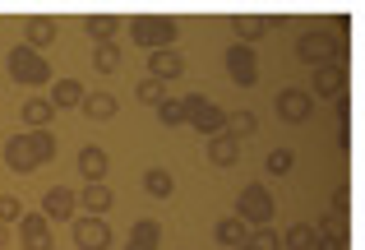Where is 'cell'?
Listing matches in <instances>:
<instances>
[{
    "label": "cell",
    "instance_id": "obj_1",
    "mask_svg": "<svg viewBox=\"0 0 365 250\" xmlns=\"http://www.w3.org/2000/svg\"><path fill=\"white\" fill-rule=\"evenodd\" d=\"M56 158V134L51 130H33V134H14V139L5 144V162H9V171H37L42 162H51Z\"/></svg>",
    "mask_w": 365,
    "mask_h": 250
},
{
    "label": "cell",
    "instance_id": "obj_2",
    "mask_svg": "<svg viewBox=\"0 0 365 250\" xmlns=\"http://www.w3.org/2000/svg\"><path fill=\"white\" fill-rule=\"evenodd\" d=\"M130 37L139 46H148V51H162V46H176L180 24H176V19H167V14H143V19H134V24H130Z\"/></svg>",
    "mask_w": 365,
    "mask_h": 250
},
{
    "label": "cell",
    "instance_id": "obj_3",
    "mask_svg": "<svg viewBox=\"0 0 365 250\" xmlns=\"http://www.w3.org/2000/svg\"><path fill=\"white\" fill-rule=\"evenodd\" d=\"M180 107H185V125H195L199 134H222V125H227V111L217 107V102H208L204 93H190V98H180Z\"/></svg>",
    "mask_w": 365,
    "mask_h": 250
},
{
    "label": "cell",
    "instance_id": "obj_4",
    "mask_svg": "<svg viewBox=\"0 0 365 250\" xmlns=\"http://www.w3.org/2000/svg\"><path fill=\"white\" fill-rule=\"evenodd\" d=\"M296 56H301L310 70H319V65H338V42H333L329 28H310V33L296 37Z\"/></svg>",
    "mask_w": 365,
    "mask_h": 250
},
{
    "label": "cell",
    "instance_id": "obj_5",
    "mask_svg": "<svg viewBox=\"0 0 365 250\" xmlns=\"http://www.w3.org/2000/svg\"><path fill=\"white\" fill-rule=\"evenodd\" d=\"M5 65H9V74H14V84H28V89L51 79V65H46L33 46H14V51L5 56Z\"/></svg>",
    "mask_w": 365,
    "mask_h": 250
},
{
    "label": "cell",
    "instance_id": "obj_6",
    "mask_svg": "<svg viewBox=\"0 0 365 250\" xmlns=\"http://www.w3.org/2000/svg\"><path fill=\"white\" fill-rule=\"evenodd\" d=\"M277 214V204H273V195H268V186H245L241 190V199H236V218H241V223H255V227H264L268 218Z\"/></svg>",
    "mask_w": 365,
    "mask_h": 250
},
{
    "label": "cell",
    "instance_id": "obj_7",
    "mask_svg": "<svg viewBox=\"0 0 365 250\" xmlns=\"http://www.w3.org/2000/svg\"><path fill=\"white\" fill-rule=\"evenodd\" d=\"M74 246L79 250H107L111 246V227H107V218H74Z\"/></svg>",
    "mask_w": 365,
    "mask_h": 250
},
{
    "label": "cell",
    "instance_id": "obj_8",
    "mask_svg": "<svg viewBox=\"0 0 365 250\" xmlns=\"http://www.w3.org/2000/svg\"><path fill=\"white\" fill-rule=\"evenodd\" d=\"M227 74H232V84H241V89H250V84L259 79V61L250 46H227Z\"/></svg>",
    "mask_w": 365,
    "mask_h": 250
},
{
    "label": "cell",
    "instance_id": "obj_9",
    "mask_svg": "<svg viewBox=\"0 0 365 250\" xmlns=\"http://www.w3.org/2000/svg\"><path fill=\"white\" fill-rule=\"evenodd\" d=\"M310 111H314V98L305 89H282V93H277V116H282V121L301 125V121H310Z\"/></svg>",
    "mask_w": 365,
    "mask_h": 250
},
{
    "label": "cell",
    "instance_id": "obj_10",
    "mask_svg": "<svg viewBox=\"0 0 365 250\" xmlns=\"http://www.w3.org/2000/svg\"><path fill=\"white\" fill-rule=\"evenodd\" d=\"M74 204H79L88 218H102L111 204H116V195H111L107 181H88V186H83V195H74Z\"/></svg>",
    "mask_w": 365,
    "mask_h": 250
},
{
    "label": "cell",
    "instance_id": "obj_11",
    "mask_svg": "<svg viewBox=\"0 0 365 250\" xmlns=\"http://www.w3.org/2000/svg\"><path fill=\"white\" fill-rule=\"evenodd\" d=\"M19 241H24V250H46L51 246V223L42 214H24L19 218Z\"/></svg>",
    "mask_w": 365,
    "mask_h": 250
},
{
    "label": "cell",
    "instance_id": "obj_12",
    "mask_svg": "<svg viewBox=\"0 0 365 250\" xmlns=\"http://www.w3.org/2000/svg\"><path fill=\"white\" fill-rule=\"evenodd\" d=\"M74 209H79V204H74V190H65V186H56V190L42 195V218H46V223H51V218L65 223V218H74Z\"/></svg>",
    "mask_w": 365,
    "mask_h": 250
},
{
    "label": "cell",
    "instance_id": "obj_13",
    "mask_svg": "<svg viewBox=\"0 0 365 250\" xmlns=\"http://www.w3.org/2000/svg\"><path fill=\"white\" fill-rule=\"evenodd\" d=\"M56 33H61V24L56 19H46V14H33V19H24V46H51L56 42Z\"/></svg>",
    "mask_w": 365,
    "mask_h": 250
},
{
    "label": "cell",
    "instance_id": "obj_14",
    "mask_svg": "<svg viewBox=\"0 0 365 250\" xmlns=\"http://www.w3.org/2000/svg\"><path fill=\"white\" fill-rule=\"evenodd\" d=\"M314 250H347V223L338 214H329L314 227Z\"/></svg>",
    "mask_w": 365,
    "mask_h": 250
},
{
    "label": "cell",
    "instance_id": "obj_15",
    "mask_svg": "<svg viewBox=\"0 0 365 250\" xmlns=\"http://www.w3.org/2000/svg\"><path fill=\"white\" fill-rule=\"evenodd\" d=\"M148 70H153V79H180L185 74V56L176 51V46H162V51H153V61H148Z\"/></svg>",
    "mask_w": 365,
    "mask_h": 250
},
{
    "label": "cell",
    "instance_id": "obj_16",
    "mask_svg": "<svg viewBox=\"0 0 365 250\" xmlns=\"http://www.w3.org/2000/svg\"><path fill=\"white\" fill-rule=\"evenodd\" d=\"M347 89V65H319L314 70V93L319 98H342Z\"/></svg>",
    "mask_w": 365,
    "mask_h": 250
},
{
    "label": "cell",
    "instance_id": "obj_17",
    "mask_svg": "<svg viewBox=\"0 0 365 250\" xmlns=\"http://www.w3.org/2000/svg\"><path fill=\"white\" fill-rule=\"evenodd\" d=\"M208 162H213V167H232V162H241V144L232 139V134H213V139H208Z\"/></svg>",
    "mask_w": 365,
    "mask_h": 250
},
{
    "label": "cell",
    "instance_id": "obj_18",
    "mask_svg": "<svg viewBox=\"0 0 365 250\" xmlns=\"http://www.w3.org/2000/svg\"><path fill=\"white\" fill-rule=\"evenodd\" d=\"M268 28H273V24H268L264 14H241V19H232V33H236V42H241V46L259 42V37H264Z\"/></svg>",
    "mask_w": 365,
    "mask_h": 250
},
{
    "label": "cell",
    "instance_id": "obj_19",
    "mask_svg": "<svg viewBox=\"0 0 365 250\" xmlns=\"http://www.w3.org/2000/svg\"><path fill=\"white\" fill-rule=\"evenodd\" d=\"M83 111H88V121H111L120 111V102L111 98V93H83V102H79Z\"/></svg>",
    "mask_w": 365,
    "mask_h": 250
},
{
    "label": "cell",
    "instance_id": "obj_20",
    "mask_svg": "<svg viewBox=\"0 0 365 250\" xmlns=\"http://www.w3.org/2000/svg\"><path fill=\"white\" fill-rule=\"evenodd\" d=\"M213 236H217V241H222V246H245L250 241V223H241V218H222V223H217L213 227Z\"/></svg>",
    "mask_w": 365,
    "mask_h": 250
},
{
    "label": "cell",
    "instance_id": "obj_21",
    "mask_svg": "<svg viewBox=\"0 0 365 250\" xmlns=\"http://www.w3.org/2000/svg\"><path fill=\"white\" fill-rule=\"evenodd\" d=\"M46 102H51L56 111H61V107H79V102H83V84L79 79H56V93Z\"/></svg>",
    "mask_w": 365,
    "mask_h": 250
},
{
    "label": "cell",
    "instance_id": "obj_22",
    "mask_svg": "<svg viewBox=\"0 0 365 250\" xmlns=\"http://www.w3.org/2000/svg\"><path fill=\"white\" fill-rule=\"evenodd\" d=\"M19 111H24V121L33 125V130H46V125H51V116H56V107H51L46 98H28Z\"/></svg>",
    "mask_w": 365,
    "mask_h": 250
},
{
    "label": "cell",
    "instance_id": "obj_23",
    "mask_svg": "<svg viewBox=\"0 0 365 250\" xmlns=\"http://www.w3.org/2000/svg\"><path fill=\"white\" fill-rule=\"evenodd\" d=\"M107 167H111V162H107V153H102V149H83L79 153V176L102 181V176H107Z\"/></svg>",
    "mask_w": 365,
    "mask_h": 250
},
{
    "label": "cell",
    "instance_id": "obj_24",
    "mask_svg": "<svg viewBox=\"0 0 365 250\" xmlns=\"http://www.w3.org/2000/svg\"><path fill=\"white\" fill-rule=\"evenodd\" d=\"M83 28H88V37H98V46H102V42H111V37H116L120 19L116 14H88V19H83Z\"/></svg>",
    "mask_w": 365,
    "mask_h": 250
},
{
    "label": "cell",
    "instance_id": "obj_25",
    "mask_svg": "<svg viewBox=\"0 0 365 250\" xmlns=\"http://www.w3.org/2000/svg\"><path fill=\"white\" fill-rule=\"evenodd\" d=\"M143 190H148L153 199H167L171 190H176V181H171L167 167H153V171H143Z\"/></svg>",
    "mask_w": 365,
    "mask_h": 250
},
{
    "label": "cell",
    "instance_id": "obj_26",
    "mask_svg": "<svg viewBox=\"0 0 365 250\" xmlns=\"http://www.w3.org/2000/svg\"><path fill=\"white\" fill-rule=\"evenodd\" d=\"M227 134H232L236 144L241 139H255V130H259V121H255V111H236V116H227V125H222Z\"/></svg>",
    "mask_w": 365,
    "mask_h": 250
},
{
    "label": "cell",
    "instance_id": "obj_27",
    "mask_svg": "<svg viewBox=\"0 0 365 250\" xmlns=\"http://www.w3.org/2000/svg\"><path fill=\"white\" fill-rule=\"evenodd\" d=\"M282 250H314V227H310V223H296V227H287V236H282Z\"/></svg>",
    "mask_w": 365,
    "mask_h": 250
},
{
    "label": "cell",
    "instance_id": "obj_28",
    "mask_svg": "<svg viewBox=\"0 0 365 250\" xmlns=\"http://www.w3.org/2000/svg\"><path fill=\"white\" fill-rule=\"evenodd\" d=\"M93 65H98L102 74H111V70H120V46L116 42H102L98 51H93Z\"/></svg>",
    "mask_w": 365,
    "mask_h": 250
},
{
    "label": "cell",
    "instance_id": "obj_29",
    "mask_svg": "<svg viewBox=\"0 0 365 250\" xmlns=\"http://www.w3.org/2000/svg\"><path fill=\"white\" fill-rule=\"evenodd\" d=\"M158 121L167 125V130H171V125H185V107H180V98H162L158 102Z\"/></svg>",
    "mask_w": 365,
    "mask_h": 250
},
{
    "label": "cell",
    "instance_id": "obj_30",
    "mask_svg": "<svg viewBox=\"0 0 365 250\" xmlns=\"http://www.w3.org/2000/svg\"><path fill=\"white\" fill-rule=\"evenodd\" d=\"M292 149H273V153H268V158H264V171H268V176H287V171H292Z\"/></svg>",
    "mask_w": 365,
    "mask_h": 250
},
{
    "label": "cell",
    "instance_id": "obj_31",
    "mask_svg": "<svg viewBox=\"0 0 365 250\" xmlns=\"http://www.w3.org/2000/svg\"><path fill=\"white\" fill-rule=\"evenodd\" d=\"M130 241H148V246H162V227L153 223V218H139V223L130 227Z\"/></svg>",
    "mask_w": 365,
    "mask_h": 250
},
{
    "label": "cell",
    "instance_id": "obj_32",
    "mask_svg": "<svg viewBox=\"0 0 365 250\" xmlns=\"http://www.w3.org/2000/svg\"><path fill=\"white\" fill-rule=\"evenodd\" d=\"M19 218H24V204H19L14 195H0V223H19Z\"/></svg>",
    "mask_w": 365,
    "mask_h": 250
},
{
    "label": "cell",
    "instance_id": "obj_33",
    "mask_svg": "<svg viewBox=\"0 0 365 250\" xmlns=\"http://www.w3.org/2000/svg\"><path fill=\"white\" fill-rule=\"evenodd\" d=\"M245 250H282V241H277V232H268V227H264V232H255L245 241Z\"/></svg>",
    "mask_w": 365,
    "mask_h": 250
},
{
    "label": "cell",
    "instance_id": "obj_34",
    "mask_svg": "<svg viewBox=\"0 0 365 250\" xmlns=\"http://www.w3.org/2000/svg\"><path fill=\"white\" fill-rule=\"evenodd\" d=\"M134 98H139V102H153V107H158V102H162V84H158V79H143L139 89H134Z\"/></svg>",
    "mask_w": 365,
    "mask_h": 250
},
{
    "label": "cell",
    "instance_id": "obj_35",
    "mask_svg": "<svg viewBox=\"0 0 365 250\" xmlns=\"http://www.w3.org/2000/svg\"><path fill=\"white\" fill-rule=\"evenodd\" d=\"M333 214H338V218L347 214V190H333Z\"/></svg>",
    "mask_w": 365,
    "mask_h": 250
},
{
    "label": "cell",
    "instance_id": "obj_36",
    "mask_svg": "<svg viewBox=\"0 0 365 250\" xmlns=\"http://www.w3.org/2000/svg\"><path fill=\"white\" fill-rule=\"evenodd\" d=\"M125 250H158V246H148V241H130Z\"/></svg>",
    "mask_w": 365,
    "mask_h": 250
},
{
    "label": "cell",
    "instance_id": "obj_37",
    "mask_svg": "<svg viewBox=\"0 0 365 250\" xmlns=\"http://www.w3.org/2000/svg\"><path fill=\"white\" fill-rule=\"evenodd\" d=\"M5 241H9V227H5V223H0V246H5Z\"/></svg>",
    "mask_w": 365,
    "mask_h": 250
},
{
    "label": "cell",
    "instance_id": "obj_38",
    "mask_svg": "<svg viewBox=\"0 0 365 250\" xmlns=\"http://www.w3.org/2000/svg\"><path fill=\"white\" fill-rule=\"evenodd\" d=\"M232 250H245V246H232Z\"/></svg>",
    "mask_w": 365,
    "mask_h": 250
},
{
    "label": "cell",
    "instance_id": "obj_39",
    "mask_svg": "<svg viewBox=\"0 0 365 250\" xmlns=\"http://www.w3.org/2000/svg\"><path fill=\"white\" fill-rule=\"evenodd\" d=\"M46 250H56V246H46Z\"/></svg>",
    "mask_w": 365,
    "mask_h": 250
}]
</instances>
